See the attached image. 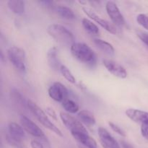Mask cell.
Returning <instances> with one entry per match:
<instances>
[{
  "label": "cell",
  "mask_w": 148,
  "mask_h": 148,
  "mask_svg": "<svg viewBox=\"0 0 148 148\" xmlns=\"http://www.w3.org/2000/svg\"><path fill=\"white\" fill-rule=\"evenodd\" d=\"M70 50L72 56L79 62L90 67L96 64V54L88 45L84 43H75L70 47Z\"/></svg>",
  "instance_id": "cell-1"
},
{
  "label": "cell",
  "mask_w": 148,
  "mask_h": 148,
  "mask_svg": "<svg viewBox=\"0 0 148 148\" xmlns=\"http://www.w3.org/2000/svg\"><path fill=\"white\" fill-rule=\"evenodd\" d=\"M47 32L51 37L61 45L72 46L75 43L73 33L65 26L59 24H51L48 27Z\"/></svg>",
  "instance_id": "cell-2"
},
{
  "label": "cell",
  "mask_w": 148,
  "mask_h": 148,
  "mask_svg": "<svg viewBox=\"0 0 148 148\" xmlns=\"http://www.w3.org/2000/svg\"><path fill=\"white\" fill-rule=\"evenodd\" d=\"M27 106L28 107L29 110L36 117V119L38 120V121L42 125L44 126L46 128L49 129L51 131L53 132L57 135L60 136V137L63 136L61 130L52 121H51V120L49 119L45 111H43L37 104L35 103L33 101H30V100H28L27 101Z\"/></svg>",
  "instance_id": "cell-3"
},
{
  "label": "cell",
  "mask_w": 148,
  "mask_h": 148,
  "mask_svg": "<svg viewBox=\"0 0 148 148\" xmlns=\"http://www.w3.org/2000/svg\"><path fill=\"white\" fill-rule=\"evenodd\" d=\"M7 56L12 64L21 73L26 72L25 52L18 46H12L7 50Z\"/></svg>",
  "instance_id": "cell-4"
},
{
  "label": "cell",
  "mask_w": 148,
  "mask_h": 148,
  "mask_svg": "<svg viewBox=\"0 0 148 148\" xmlns=\"http://www.w3.org/2000/svg\"><path fill=\"white\" fill-rule=\"evenodd\" d=\"M60 118L66 129L71 132V134L75 132L88 133V131L82 123L67 113L61 112Z\"/></svg>",
  "instance_id": "cell-5"
},
{
  "label": "cell",
  "mask_w": 148,
  "mask_h": 148,
  "mask_svg": "<svg viewBox=\"0 0 148 148\" xmlns=\"http://www.w3.org/2000/svg\"><path fill=\"white\" fill-rule=\"evenodd\" d=\"M20 121L21 126L28 134L33 136V137H38V138L47 141V138L46 137L42 130H40V127H38V126L35 124L30 119L24 115H20Z\"/></svg>",
  "instance_id": "cell-6"
},
{
  "label": "cell",
  "mask_w": 148,
  "mask_h": 148,
  "mask_svg": "<svg viewBox=\"0 0 148 148\" xmlns=\"http://www.w3.org/2000/svg\"><path fill=\"white\" fill-rule=\"evenodd\" d=\"M49 95L57 102H64L67 99L68 90L63 84L61 82H54L49 88Z\"/></svg>",
  "instance_id": "cell-7"
},
{
  "label": "cell",
  "mask_w": 148,
  "mask_h": 148,
  "mask_svg": "<svg viewBox=\"0 0 148 148\" xmlns=\"http://www.w3.org/2000/svg\"><path fill=\"white\" fill-rule=\"evenodd\" d=\"M106 9L108 15L114 25L121 27L125 24L124 16L120 12L119 9L114 1H109L106 4Z\"/></svg>",
  "instance_id": "cell-8"
},
{
  "label": "cell",
  "mask_w": 148,
  "mask_h": 148,
  "mask_svg": "<svg viewBox=\"0 0 148 148\" xmlns=\"http://www.w3.org/2000/svg\"><path fill=\"white\" fill-rule=\"evenodd\" d=\"M82 11L84 12L85 14H86L88 17L90 19H92V20L95 22V23H98L99 25H101L103 28L105 29L106 30H107L109 33H112V34H116L117 30L115 26L114 25H112L111 23H110L109 22L107 21V20H104V19L101 18L100 16H98V14H95L92 10L86 7H82Z\"/></svg>",
  "instance_id": "cell-9"
},
{
  "label": "cell",
  "mask_w": 148,
  "mask_h": 148,
  "mask_svg": "<svg viewBox=\"0 0 148 148\" xmlns=\"http://www.w3.org/2000/svg\"><path fill=\"white\" fill-rule=\"evenodd\" d=\"M103 64L107 70L116 77L125 79L127 77V72L125 68L117 62L109 59H104Z\"/></svg>",
  "instance_id": "cell-10"
},
{
  "label": "cell",
  "mask_w": 148,
  "mask_h": 148,
  "mask_svg": "<svg viewBox=\"0 0 148 148\" xmlns=\"http://www.w3.org/2000/svg\"><path fill=\"white\" fill-rule=\"evenodd\" d=\"M98 133L101 144L103 148H121L118 142L106 129L99 127Z\"/></svg>",
  "instance_id": "cell-11"
},
{
  "label": "cell",
  "mask_w": 148,
  "mask_h": 148,
  "mask_svg": "<svg viewBox=\"0 0 148 148\" xmlns=\"http://www.w3.org/2000/svg\"><path fill=\"white\" fill-rule=\"evenodd\" d=\"M74 138L82 144V146L87 148H98L96 141L92 137H91L88 133L75 132L72 133Z\"/></svg>",
  "instance_id": "cell-12"
},
{
  "label": "cell",
  "mask_w": 148,
  "mask_h": 148,
  "mask_svg": "<svg viewBox=\"0 0 148 148\" xmlns=\"http://www.w3.org/2000/svg\"><path fill=\"white\" fill-rule=\"evenodd\" d=\"M8 134L12 137L21 141L25 142L27 139L25 130L22 126L15 122H10L8 124Z\"/></svg>",
  "instance_id": "cell-13"
},
{
  "label": "cell",
  "mask_w": 148,
  "mask_h": 148,
  "mask_svg": "<svg viewBox=\"0 0 148 148\" xmlns=\"http://www.w3.org/2000/svg\"><path fill=\"white\" fill-rule=\"evenodd\" d=\"M125 113L129 119L136 123H140L142 124L148 121V113L146 111L134 108H129Z\"/></svg>",
  "instance_id": "cell-14"
},
{
  "label": "cell",
  "mask_w": 148,
  "mask_h": 148,
  "mask_svg": "<svg viewBox=\"0 0 148 148\" xmlns=\"http://www.w3.org/2000/svg\"><path fill=\"white\" fill-rule=\"evenodd\" d=\"M47 62L51 69L55 71L59 70L62 64H60V62L58 57V49L55 46L51 47L48 51Z\"/></svg>",
  "instance_id": "cell-15"
},
{
  "label": "cell",
  "mask_w": 148,
  "mask_h": 148,
  "mask_svg": "<svg viewBox=\"0 0 148 148\" xmlns=\"http://www.w3.org/2000/svg\"><path fill=\"white\" fill-rule=\"evenodd\" d=\"M94 44L101 51L103 52L104 53H106L108 56H113L115 53V50H114V48L111 43H108L106 40H102V39L100 38H95L93 40Z\"/></svg>",
  "instance_id": "cell-16"
},
{
  "label": "cell",
  "mask_w": 148,
  "mask_h": 148,
  "mask_svg": "<svg viewBox=\"0 0 148 148\" xmlns=\"http://www.w3.org/2000/svg\"><path fill=\"white\" fill-rule=\"evenodd\" d=\"M77 117L80 122L87 126H93L96 123L94 115L88 110H82L79 111L77 114Z\"/></svg>",
  "instance_id": "cell-17"
},
{
  "label": "cell",
  "mask_w": 148,
  "mask_h": 148,
  "mask_svg": "<svg viewBox=\"0 0 148 148\" xmlns=\"http://www.w3.org/2000/svg\"><path fill=\"white\" fill-rule=\"evenodd\" d=\"M9 9L14 14H21L25 12V2L20 0H10L7 1Z\"/></svg>",
  "instance_id": "cell-18"
},
{
  "label": "cell",
  "mask_w": 148,
  "mask_h": 148,
  "mask_svg": "<svg viewBox=\"0 0 148 148\" xmlns=\"http://www.w3.org/2000/svg\"><path fill=\"white\" fill-rule=\"evenodd\" d=\"M56 12L60 17L64 19H66V20H74L76 17L73 10L66 6L58 7L56 9Z\"/></svg>",
  "instance_id": "cell-19"
},
{
  "label": "cell",
  "mask_w": 148,
  "mask_h": 148,
  "mask_svg": "<svg viewBox=\"0 0 148 148\" xmlns=\"http://www.w3.org/2000/svg\"><path fill=\"white\" fill-rule=\"evenodd\" d=\"M82 24L85 30L87 32L92 35H98L99 34L100 30L98 26L92 23L91 20L88 18H83L82 20Z\"/></svg>",
  "instance_id": "cell-20"
},
{
  "label": "cell",
  "mask_w": 148,
  "mask_h": 148,
  "mask_svg": "<svg viewBox=\"0 0 148 148\" xmlns=\"http://www.w3.org/2000/svg\"><path fill=\"white\" fill-rule=\"evenodd\" d=\"M62 107L68 113L70 114H75L79 111V105L75 101L71 99H66L64 102H62Z\"/></svg>",
  "instance_id": "cell-21"
},
{
  "label": "cell",
  "mask_w": 148,
  "mask_h": 148,
  "mask_svg": "<svg viewBox=\"0 0 148 148\" xmlns=\"http://www.w3.org/2000/svg\"><path fill=\"white\" fill-rule=\"evenodd\" d=\"M6 140H7V143H8L11 147L14 148H27V145H26L25 142L21 141V140L13 138L11 136L9 135L8 134L6 136Z\"/></svg>",
  "instance_id": "cell-22"
},
{
  "label": "cell",
  "mask_w": 148,
  "mask_h": 148,
  "mask_svg": "<svg viewBox=\"0 0 148 148\" xmlns=\"http://www.w3.org/2000/svg\"><path fill=\"white\" fill-rule=\"evenodd\" d=\"M59 72L62 74V76L68 81V82H71L72 84H75V82H76V79H75V77H74L73 74L71 72V71L66 67L64 65H62L59 69Z\"/></svg>",
  "instance_id": "cell-23"
},
{
  "label": "cell",
  "mask_w": 148,
  "mask_h": 148,
  "mask_svg": "<svg viewBox=\"0 0 148 148\" xmlns=\"http://www.w3.org/2000/svg\"><path fill=\"white\" fill-rule=\"evenodd\" d=\"M137 22L142 27L148 30V15L145 14H139L137 17Z\"/></svg>",
  "instance_id": "cell-24"
},
{
  "label": "cell",
  "mask_w": 148,
  "mask_h": 148,
  "mask_svg": "<svg viewBox=\"0 0 148 148\" xmlns=\"http://www.w3.org/2000/svg\"><path fill=\"white\" fill-rule=\"evenodd\" d=\"M12 95L13 97L14 98V99H15L16 101H17V102H18L19 103H20L21 105H27V103H25L24 97L23 96V95H22L17 90H13Z\"/></svg>",
  "instance_id": "cell-25"
},
{
  "label": "cell",
  "mask_w": 148,
  "mask_h": 148,
  "mask_svg": "<svg viewBox=\"0 0 148 148\" xmlns=\"http://www.w3.org/2000/svg\"><path fill=\"white\" fill-rule=\"evenodd\" d=\"M108 124H109V126H110V127H111V129L113 130V131L114 132L117 133V134H118L121 135V137H126L125 132H124V130H123L121 128V127H119V126L117 125V124H114V123L111 122V121L108 122Z\"/></svg>",
  "instance_id": "cell-26"
},
{
  "label": "cell",
  "mask_w": 148,
  "mask_h": 148,
  "mask_svg": "<svg viewBox=\"0 0 148 148\" xmlns=\"http://www.w3.org/2000/svg\"><path fill=\"white\" fill-rule=\"evenodd\" d=\"M141 134L144 138L148 140V121L141 124Z\"/></svg>",
  "instance_id": "cell-27"
},
{
  "label": "cell",
  "mask_w": 148,
  "mask_h": 148,
  "mask_svg": "<svg viewBox=\"0 0 148 148\" xmlns=\"http://www.w3.org/2000/svg\"><path fill=\"white\" fill-rule=\"evenodd\" d=\"M30 146L32 148H45L43 143L37 140H33L30 142Z\"/></svg>",
  "instance_id": "cell-28"
},
{
  "label": "cell",
  "mask_w": 148,
  "mask_h": 148,
  "mask_svg": "<svg viewBox=\"0 0 148 148\" xmlns=\"http://www.w3.org/2000/svg\"><path fill=\"white\" fill-rule=\"evenodd\" d=\"M46 113L48 116H50L52 117V119H57V116H56V112H55L54 110H53V108L48 107V108H46Z\"/></svg>",
  "instance_id": "cell-29"
},
{
  "label": "cell",
  "mask_w": 148,
  "mask_h": 148,
  "mask_svg": "<svg viewBox=\"0 0 148 148\" xmlns=\"http://www.w3.org/2000/svg\"><path fill=\"white\" fill-rule=\"evenodd\" d=\"M138 37L140 38V40H141L145 44L147 45L148 46V33H139Z\"/></svg>",
  "instance_id": "cell-30"
},
{
  "label": "cell",
  "mask_w": 148,
  "mask_h": 148,
  "mask_svg": "<svg viewBox=\"0 0 148 148\" xmlns=\"http://www.w3.org/2000/svg\"><path fill=\"white\" fill-rule=\"evenodd\" d=\"M120 143H121V147H122L123 148H134L132 145H130V143H128L127 142L124 141V140H121Z\"/></svg>",
  "instance_id": "cell-31"
},
{
  "label": "cell",
  "mask_w": 148,
  "mask_h": 148,
  "mask_svg": "<svg viewBox=\"0 0 148 148\" xmlns=\"http://www.w3.org/2000/svg\"><path fill=\"white\" fill-rule=\"evenodd\" d=\"M40 3H41V4H44V5L46 6V7H49L51 4H53V2L51 1H40Z\"/></svg>",
  "instance_id": "cell-32"
},
{
  "label": "cell",
  "mask_w": 148,
  "mask_h": 148,
  "mask_svg": "<svg viewBox=\"0 0 148 148\" xmlns=\"http://www.w3.org/2000/svg\"><path fill=\"white\" fill-rule=\"evenodd\" d=\"M78 148H87V147H84V146L81 145H78Z\"/></svg>",
  "instance_id": "cell-33"
}]
</instances>
